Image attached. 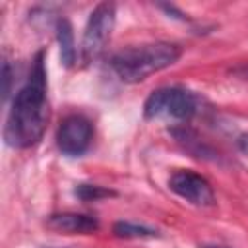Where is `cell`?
<instances>
[{
	"label": "cell",
	"mask_w": 248,
	"mask_h": 248,
	"mask_svg": "<svg viewBox=\"0 0 248 248\" xmlns=\"http://www.w3.org/2000/svg\"><path fill=\"white\" fill-rule=\"evenodd\" d=\"M112 232L118 238H155V236H159L157 229L141 225V223H134V221H116L112 225Z\"/></svg>",
	"instance_id": "9c48e42d"
},
{
	"label": "cell",
	"mask_w": 248,
	"mask_h": 248,
	"mask_svg": "<svg viewBox=\"0 0 248 248\" xmlns=\"http://www.w3.org/2000/svg\"><path fill=\"white\" fill-rule=\"evenodd\" d=\"M46 225L66 234H93L95 231H99L97 217L87 215V213H76V211L54 213L46 219Z\"/></svg>",
	"instance_id": "52a82bcc"
},
{
	"label": "cell",
	"mask_w": 248,
	"mask_h": 248,
	"mask_svg": "<svg viewBox=\"0 0 248 248\" xmlns=\"http://www.w3.org/2000/svg\"><path fill=\"white\" fill-rule=\"evenodd\" d=\"M48 248H66V246H48Z\"/></svg>",
	"instance_id": "4fadbf2b"
},
{
	"label": "cell",
	"mask_w": 248,
	"mask_h": 248,
	"mask_svg": "<svg viewBox=\"0 0 248 248\" xmlns=\"http://www.w3.org/2000/svg\"><path fill=\"white\" fill-rule=\"evenodd\" d=\"M182 56V48L176 43L155 41L126 46L110 56V68L124 83H140L149 76L170 68Z\"/></svg>",
	"instance_id": "7a4b0ae2"
},
{
	"label": "cell",
	"mask_w": 248,
	"mask_h": 248,
	"mask_svg": "<svg viewBox=\"0 0 248 248\" xmlns=\"http://www.w3.org/2000/svg\"><path fill=\"white\" fill-rule=\"evenodd\" d=\"M10 83H12V68L10 62L4 60V99L10 97Z\"/></svg>",
	"instance_id": "8fae6325"
},
{
	"label": "cell",
	"mask_w": 248,
	"mask_h": 248,
	"mask_svg": "<svg viewBox=\"0 0 248 248\" xmlns=\"http://www.w3.org/2000/svg\"><path fill=\"white\" fill-rule=\"evenodd\" d=\"M200 248H231V246H225V244H200Z\"/></svg>",
	"instance_id": "7c38bea8"
},
{
	"label": "cell",
	"mask_w": 248,
	"mask_h": 248,
	"mask_svg": "<svg viewBox=\"0 0 248 248\" xmlns=\"http://www.w3.org/2000/svg\"><path fill=\"white\" fill-rule=\"evenodd\" d=\"M56 41L60 45V58L64 62V66H74L76 58H78V50H76V41H74V29L72 23L66 17H58L56 19Z\"/></svg>",
	"instance_id": "ba28073f"
},
{
	"label": "cell",
	"mask_w": 248,
	"mask_h": 248,
	"mask_svg": "<svg viewBox=\"0 0 248 248\" xmlns=\"http://www.w3.org/2000/svg\"><path fill=\"white\" fill-rule=\"evenodd\" d=\"M93 122L83 114H68L56 130V147L66 157L83 155L93 141Z\"/></svg>",
	"instance_id": "8992f818"
},
{
	"label": "cell",
	"mask_w": 248,
	"mask_h": 248,
	"mask_svg": "<svg viewBox=\"0 0 248 248\" xmlns=\"http://www.w3.org/2000/svg\"><path fill=\"white\" fill-rule=\"evenodd\" d=\"M202 108V99L180 85L159 87L149 93L143 103V116L147 120H192Z\"/></svg>",
	"instance_id": "3957f363"
},
{
	"label": "cell",
	"mask_w": 248,
	"mask_h": 248,
	"mask_svg": "<svg viewBox=\"0 0 248 248\" xmlns=\"http://www.w3.org/2000/svg\"><path fill=\"white\" fill-rule=\"evenodd\" d=\"M48 95H46V68H45V52L39 50L31 62L29 76L19 91L14 95L4 138L8 145L17 149H27L37 145L48 124Z\"/></svg>",
	"instance_id": "6da1fadb"
},
{
	"label": "cell",
	"mask_w": 248,
	"mask_h": 248,
	"mask_svg": "<svg viewBox=\"0 0 248 248\" xmlns=\"http://www.w3.org/2000/svg\"><path fill=\"white\" fill-rule=\"evenodd\" d=\"M114 21H116V6L112 2H103L93 8L81 39V60L85 64L93 62L103 54L110 39V33L114 29Z\"/></svg>",
	"instance_id": "277c9868"
},
{
	"label": "cell",
	"mask_w": 248,
	"mask_h": 248,
	"mask_svg": "<svg viewBox=\"0 0 248 248\" xmlns=\"http://www.w3.org/2000/svg\"><path fill=\"white\" fill-rule=\"evenodd\" d=\"M76 196L81 202H99L103 198L116 196V192L110 190V188H105V186H97V184H79L76 188Z\"/></svg>",
	"instance_id": "30bf717a"
},
{
	"label": "cell",
	"mask_w": 248,
	"mask_h": 248,
	"mask_svg": "<svg viewBox=\"0 0 248 248\" xmlns=\"http://www.w3.org/2000/svg\"><path fill=\"white\" fill-rule=\"evenodd\" d=\"M169 188L174 192L180 200H184L190 205L196 207H213L217 203L215 190L211 182L190 169H178L169 176Z\"/></svg>",
	"instance_id": "5b68a950"
}]
</instances>
